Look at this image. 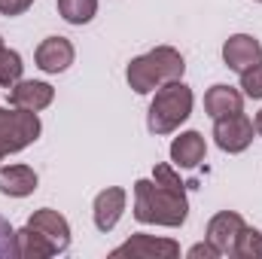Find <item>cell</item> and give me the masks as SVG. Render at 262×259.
Segmentation results:
<instances>
[{"label":"cell","mask_w":262,"mask_h":259,"mask_svg":"<svg viewBox=\"0 0 262 259\" xmlns=\"http://www.w3.org/2000/svg\"><path fill=\"white\" fill-rule=\"evenodd\" d=\"M183 70H186V61H183V55L177 49L159 46V49L134 58L128 70H125V76H128V85L137 95H149V92L162 89L165 82L183 79Z\"/></svg>","instance_id":"2"},{"label":"cell","mask_w":262,"mask_h":259,"mask_svg":"<svg viewBox=\"0 0 262 259\" xmlns=\"http://www.w3.org/2000/svg\"><path fill=\"white\" fill-rule=\"evenodd\" d=\"M256 3H262V0H256Z\"/></svg>","instance_id":"27"},{"label":"cell","mask_w":262,"mask_h":259,"mask_svg":"<svg viewBox=\"0 0 262 259\" xmlns=\"http://www.w3.org/2000/svg\"><path fill=\"white\" fill-rule=\"evenodd\" d=\"M125 198L128 195H125L122 186H110V189L98 192V198H95V226L101 232H110L119 223V217L125 210Z\"/></svg>","instance_id":"12"},{"label":"cell","mask_w":262,"mask_h":259,"mask_svg":"<svg viewBox=\"0 0 262 259\" xmlns=\"http://www.w3.org/2000/svg\"><path fill=\"white\" fill-rule=\"evenodd\" d=\"M241 89L247 98H262V61L241 73Z\"/></svg>","instance_id":"20"},{"label":"cell","mask_w":262,"mask_h":259,"mask_svg":"<svg viewBox=\"0 0 262 259\" xmlns=\"http://www.w3.org/2000/svg\"><path fill=\"white\" fill-rule=\"evenodd\" d=\"M223 61H226L229 70L244 73L247 67H253L262 61V43L256 37H250V34H235L223 46Z\"/></svg>","instance_id":"8"},{"label":"cell","mask_w":262,"mask_h":259,"mask_svg":"<svg viewBox=\"0 0 262 259\" xmlns=\"http://www.w3.org/2000/svg\"><path fill=\"white\" fill-rule=\"evenodd\" d=\"M244 107V95L232 85H210L207 95H204V110L210 119H223V116H232V113H241Z\"/></svg>","instance_id":"13"},{"label":"cell","mask_w":262,"mask_h":259,"mask_svg":"<svg viewBox=\"0 0 262 259\" xmlns=\"http://www.w3.org/2000/svg\"><path fill=\"white\" fill-rule=\"evenodd\" d=\"M55 101V89L49 82H40V79H18L12 89H9V104L12 107H21V110H46L49 104Z\"/></svg>","instance_id":"9"},{"label":"cell","mask_w":262,"mask_h":259,"mask_svg":"<svg viewBox=\"0 0 262 259\" xmlns=\"http://www.w3.org/2000/svg\"><path fill=\"white\" fill-rule=\"evenodd\" d=\"M204 156H207V143L198 131H183L171 143V159L177 168H198L204 162Z\"/></svg>","instance_id":"14"},{"label":"cell","mask_w":262,"mask_h":259,"mask_svg":"<svg viewBox=\"0 0 262 259\" xmlns=\"http://www.w3.org/2000/svg\"><path fill=\"white\" fill-rule=\"evenodd\" d=\"M152 180H156L159 186H165V189L183 192V180L177 177V171H174L171 165H156V171H152Z\"/></svg>","instance_id":"21"},{"label":"cell","mask_w":262,"mask_h":259,"mask_svg":"<svg viewBox=\"0 0 262 259\" xmlns=\"http://www.w3.org/2000/svg\"><path fill=\"white\" fill-rule=\"evenodd\" d=\"M21 70H25V64H21V55L15 52V49H0V85H6V89H12L18 79H21Z\"/></svg>","instance_id":"18"},{"label":"cell","mask_w":262,"mask_h":259,"mask_svg":"<svg viewBox=\"0 0 262 259\" xmlns=\"http://www.w3.org/2000/svg\"><path fill=\"white\" fill-rule=\"evenodd\" d=\"M232 256H241V259H259L262 256V232L244 226L238 241H235V253Z\"/></svg>","instance_id":"19"},{"label":"cell","mask_w":262,"mask_h":259,"mask_svg":"<svg viewBox=\"0 0 262 259\" xmlns=\"http://www.w3.org/2000/svg\"><path fill=\"white\" fill-rule=\"evenodd\" d=\"M244 229V220L235 213V210H220L210 223H207V241L223 253H235V241Z\"/></svg>","instance_id":"10"},{"label":"cell","mask_w":262,"mask_h":259,"mask_svg":"<svg viewBox=\"0 0 262 259\" xmlns=\"http://www.w3.org/2000/svg\"><path fill=\"white\" fill-rule=\"evenodd\" d=\"M0 49H3V40H0Z\"/></svg>","instance_id":"26"},{"label":"cell","mask_w":262,"mask_h":259,"mask_svg":"<svg viewBox=\"0 0 262 259\" xmlns=\"http://www.w3.org/2000/svg\"><path fill=\"white\" fill-rule=\"evenodd\" d=\"M189 204L186 195L159 186L156 180H137L134 183V220L146 226H168L177 229L186 223Z\"/></svg>","instance_id":"1"},{"label":"cell","mask_w":262,"mask_h":259,"mask_svg":"<svg viewBox=\"0 0 262 259\" xmlns=\"http://www.w3.org/2000/svg\"><path fill=\"white\" fill-rule=\"evenodd\" d=\"M58 12L70 25H85L98 12V0H58Z\"/></svg>","instance_id":"17"},{"label":"cell","mask_w":262,"mask_h":259,"mask_svg":"<svg viewBox=\"0 0 262 259\" xmlns=\"http://www.w3.org/2000/svg\"><path fill=\"white\" fill-rule=\"evenodd\" d=\"M37 189V171L28 165H6L0 168V192L9 198H25Z\"/></svg>","instance_id":"15"},{"label":"cell","mask_w":262,"mask_h":259,"mask_svg":"<svg viewBox=\"0 0 262 259\" xmlns=\"http://www.w3.org/2000/svg\"><path fill=\"white\" fill-rule=\"evenodd\" d=\"M34 0H0V12L3 15H21Z\"/></svg>","instance_id":"23"},{"label":"cell","mask_w":262,"mask_h":259,"mask_svg":"<svg viewBox=\"0 0 262 259\" xmlns=\"http://www.w3.org/2000/svg\"><path fill=\"white\" fill-rule=\"evenodd\" d=\"M6 256H18V247H15V232H12L9 220L0 217V259Z\"/></svg>","instance_id":"22"},{"label":"cell","mask_w":262,"mask_h":259,"mask_svg":"<svg viewBox=\"0 0 262 259\" xmlns=\"http://www.w3.org/2000/svg\"><path fill=\"white\" fill-rule=\"evenodd\" d=\"M15 247H18V259H46L55 256V250L46 244L43 235H37L31 226H25L21 232H15Z\"/></svg>","instance_id":"16"},{"label":"cell","mask_w":262,"mask_h":259,"mask_svg":"<svg viewBox=\"0 0 262 259\" xmlns=\"http://www.w3.org/2000/svg\"><path fill=\"white\" fill-rule=\"evenodd\" d=\"M28 226H31L37 235H43L46 244H49L55 253H64L67 247H70V226H67V220L58 210L43 207V210H37V213L28 220Z\"/></svg>","instance_id":"7"},{"label":"cell","mask_w":262,"mask_h":259,"mask_svg":"<svg viewBox=\"0 0 262 259\" xmlns=\"http://www.w3.org/2000/svg\"><path fill=\"white\" fill-rule=\"evenodd\" d=\"M40 137V119L34 110H6L0 107V156L18 153L25 146H31Z\"/></svg>","instance_id":"4"},{"label":"cell","mask_w":262,"mask_h":259,"mask_svg":"<svg viewBox=\"0 0 262 259\" xmlns=\"http://www.w3.org/2000/svg\"><path fill=\"white\" fill-rule=\"evenodd\" d=\"M213 137H216V146L223 153H244L250 143H253V119H247L244 113H232V116H223V119H213Z\"/></svg>","instance_id":"5"},{"label":"cell","mask_w":262,"mask_h":259,"mask_svg":"<svg viewBox=\"0 0 262 259\" xmlns=\"http://www.w3.org/2000/svg\"><path fill=\"white\" fill-rule=\"evenodd\" d=\"M189 113H192V89L183 79L165 82L162 89H156V98L146 113V128L152 134H171L189 119Z\"/></svg>","instance_id":"3"},{"label":"cell","mask_w":262,"mask_h":259,"mask_svg":"<svg viewBox=\"0 0 262 259\" xmlns=\"http://www.w3.org/2000/svg\"><path fill=\"white\" fill-rule=\"evenodd\" d=\"M0 159H3V156H0Z\"/></svg>","instance_id":"28"},{"label":"cell","mask_w":262,"mask_h":259,"mask_svg":"<svg viewBox=\"0 0 262 259\" xmlns=\"http://www.w3.org/2000/svg\"><path fill=\"white\" fill-rule=\"evenodd\" d=\"M110 256H131V259H174L180 256V244L156 235H131L122 247H116Z\"/></svg>","instance_id":"6"},{"label":"cell","mask_w":262,"mask_h":259,"mask_svg":"<svg viewBox=\"0 0 262 259\" xmlns=\"http://www.w3.org/2000/svg\"><path fill=\"white\" fill-rule=\"evenodd\" d=\"M253 128H256V134H262V110L256 113V119H253Z\"/></svg>","instance_id":"25"},{"label":"cell","mask_w":262,"mask_h":259,"mask_svg":"<svg viewBox=\"0 0 262 259\" xmlns=\"http://www.w3.org/2000/svg\"><path fill=\"white\" fill-rule=\"evenodd\" d=\"M189 256H220V250L207 241V244H195V247L189 250Z\"/></svg>","instance_id":"24"},{"label":"cell","mask_w":262,"mask_h":259,"mask_svg":"<svg viewBox=\"0 0 262 259\" xmlns=\"http://www.w3.org/2000/svg\"><path fill=\"white\" fill-rule=\"evenodd\" d=\"M34 58H37V67L46 73H64L73 64V43L67 37H46L37 46Z\"/></svg>","instance_id":"11"}]
</instances>
